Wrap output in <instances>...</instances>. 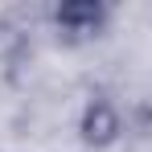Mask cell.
<instances>
[{
  "mask_svg": "<svg viewBox=\"0 0 152 152\" xmlns=\"http://www.w3.org/2000/svg\"><path fill=\"white\" fill-rule=\"evenodd\" d=\"M99 21H103V4H95V0H70L58 8V25L74 29V33H91Z\"/></svg>",
  "mask_w": 152,
  "mask_h": 152,
  "instance_id": "cell-1",
  "label": "cell"
},
{
  "mask_svg": "<svg viewBox=\"0 0 152 152\" xmlns=\"http://www.w3.org/2000/svg\"><path fill=\"white\" fill-rule=\"evenodd\" d=\"M82 132H86L91 144H107V140L115 136V111H111L107 103H95V107L86 111V119H82Z\"/></svg>",
  "mask_w": 152,
  "mask_h": 152,
  "instance_id": "cell-2",
  "label": "cell"
}]
</instances>
